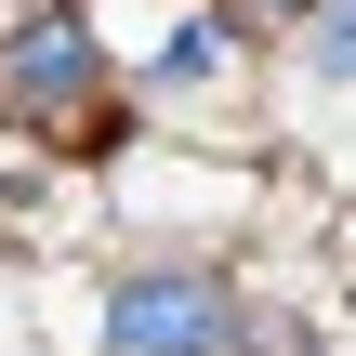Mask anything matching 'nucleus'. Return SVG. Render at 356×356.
I'll list each match as a JSON object with an SVG mask.
<instances>
[{
	"instance_id": "obj_1",
	"label": "nucleus",
	"mask_w": 356,
	"mask_h": 356,
	"mask_svg": "<svg viewBox=\"0 0 356 356\" xmlns=\"http://www.w3.org/2000/svg\"><path fill=\"white\" fill-rule=\"evenodd\" d=\"M0 106H13V132H53V145H106L119 132V79H106L79 0H40L0 40Z\"/></svg>"
},
{
	"instance_id": "obj_2",
	"label": "nucleus",
	"mask_w": 356,
	"mask_h": 356,
	"mask_svg": "<svg viewBox=\"0 0 356 356\" xmlns=\"http://www.w3.org/2000/svg\"><path fill=\"white\" fill-rule=\"evenodd\" d=\"M238 330H251V291L225 264H145L106 304V356H238Z\"/></svg>"
},
{
	"instance_id": "obj_5",
	"label": "nucleus",
	"mask_w": 356,
	"mask_h": 356,
	"mask_svg": "<svg viewBox=\"0 0 356 356\" xmlns=\"http://www.w3.org/2000/svg\"><path fill=\"white\" fill-rule=\"evenodd\" d=\"M225 13H238V26H251V40H277V26H304V13H317V0H225Z\"/></svg>"
},
{
	"instance_id": "obj_4",
	"label": "nucleus",
	"mask_w": 356,
	"mask_h": 356,
	"mask_svg": "<svg viewBox=\"0 0 356 356\" xmlns=\"http://www.w3.org/2000/svg\"><path fill=\"white\" fill-rule=\"evenodd\" d=\"M317 79H356V0L317 13Z\"/></svg>"
},
{
	"instance_id": "obj_3",
	"label": "nucleus",
	"mask_w": 356,
	"mask_h": 356,
	"mask_svg": "<svg viewBox=\"0 0 356 356\" xmlns=\"http://www.w3.org/2000/svg\"><path fill=\"white\" fill-rule=\"evenodd\" d=\"M238 53H251V26H238V13H185V26H172V53L145 66V106L198 119V106H211V92L238 79Z\"/></svg>"
}]
</instances>
